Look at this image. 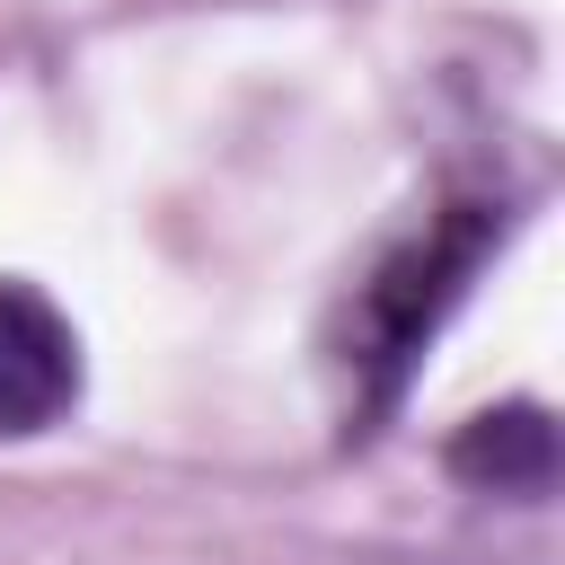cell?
<instances>
[{
  "label": "cell",
  "instance_id": "obj_1",
  "mask_svg": "<svg viewBox=\"0 0 565 565\" xmlns=\"http://www.w3.org/2000/svg\"><path fill=\"white\" fill-rule=\"evenodd\" d=\"M494 238H503V212L494 203H450L441 221H424L406 247H388L371 265V282L344 300V371H353L362 415H388L397 406L415 353L459 309V291L477 282V265H486Z\"/></svg>",
  "mask_w": 565,
  "mask_h": 565
},
{
  "label": "cell",
  "instance_id": "obj_2",
  "mask_svg": "<svg viewBox=\"0 0 565 565\" xmlns=\"http://www.w3.org/2000/svg\"><path fill=\"white\" fill-rule=\"evenodd\" d=\"M79 397V335L26 282H0V433H44Z\"/></svg>",
  "mask_w": 565,
  "mask_h": 565
},
{
  "label": "cell",
  "instance_id": "obj_3",
  "mask_svg": "<svg viewBox=\"0 0 565 565\" xmlns=\"http://www.w3.org/2000/svg\"><path fill=\"white\" fill-rule=\"evenodd\" d=\"M450 477L486 494H547L556 486V415L547 406H486L450 433Z\"/></svg>",
  "mask_w": 565,
  "mask_h": 565
}]
</instances>
